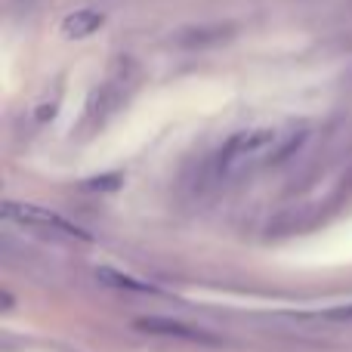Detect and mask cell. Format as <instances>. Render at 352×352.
<instances>
[{"instance_id":"5b68a950","label":"cell","mask_w":352,"mask_h":352,"mask_svg":"<svg viewBox=\"0 0 352 352\" xmlns=\"http://www.w3.org/2000/svg\"><path fill=\"white\" fill-rule=\"evenodd\" d=\"M96 278L109 287H118V291H133V294H152V285H142V281L130 278L124 272H115V269H96Z\"/></svg>"},{"instance_id":"7a4b0ae2","label":"cell","mask_w":352,"mask_h":352,"mask_svg":"<svg viewBox=\"0 0 352 352\" xmlns=\"http://www.w3.org/2000/svg\"><path fill=\"white\" fill-rule=\"evenodd\" d=\"M3 213L19 226H28V229H37V232H50L56 238H74V241H90L80 226L68 223L65 217L53 210H43V207H34V204H19V201H6L3 204Z\"/></svg>"},{"instance_id":"277c9868","label":"cell","mask_w":352,"mask_h":352,"mask_svg":"<svg viewBox=\"0 0 352 352\" xmlns=\"http://www.w3.org/2000/svg\"><path fill=\"white\" fill-rule=\"evenodd\" d=\"M102 12L96 10H78V12H68L65 19H62V34L68 37V41H80V37H90L93 31L102 28Z\"/></svg>"},{"instance_id":"3957f363","label":"cell","mask_w":352,"mask_h":352,"mask_svg":"<svg viewBox=\"0 0 352 352\" xmlns=\"http://www.w3.org/2000/svg\"><path fill=\"white\" fill-rule=\"evenodd\" d=\"M136 328L146 331V334L182 337V340H192V343H217L213 337H207L204 331H195V328H188V324H179V322H164V318H142V322H136Z\"/></svg>"},{"instance_id":"6da1fadb","label":"cell","mask_w":352,"mask_h":352,"mask_svg":"<svg viewBox=\"0 0 352 352\" xmlns=\"http://www.w3.org/2000/svg\"><path fill=\"white\" fill-rule=\"evenodd\" d=\"M306 136V127L281 130V127H256L232 136L219 152V170L223 173H241L256 164H275L285 155H291Z\"/></svg>"}]
</instances>
